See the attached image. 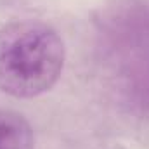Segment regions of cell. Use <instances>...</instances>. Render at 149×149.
<instances>
[{"label": "cell", "mask_w": 149, "mask_h": 149, "mask_svg": "<svg viewBox=\"0 0 149 149\" xmlns=\"http://www.w3.org/2000/svg\"><path fill=\"white\" fill-rule=\"evenodd\" d=\"M61 35L42 21H14L0 28V90L17 99L49 92L64 70Z\"/></svg>", "instance_id": "6da1fadb"}, {"label": "cell", "mask_w": 149, "mask_h": 149, "mask_svg": "<svg viewBox=\"0 0 149 149\" xmlns=\"http://www.w3.org/2000/svg\"><path fill=\"white\" fill-rule=\"evenodd\" d=\"M35 135L28 120L16 111L0 109V149H33Z\"/></svg>", "instance_id": "3957f363"}, {"label": "cell", "mask_w": 149, "mask_h": 149, "mask_svg": "<svg viewBox=\"0 0 149 149\" xmlns=\"http://www.w3.org/2000/svg\"><path fill=\"white\" fill-rule=\"evenodd\" d=\"M108 52L123 102L149 116V10L113 19L108 28Z\"/></svg>", "instance_id": "7a4b0ae2"}]
</instances>
